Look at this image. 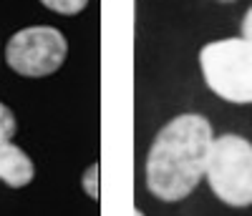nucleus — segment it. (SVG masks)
<instances>
[{"instance_id":"obj_1","label":"nucleus","mask_w":252,"mask_h":216,"mask_svg":"<svg viewBox=\"0 0 252 216\" xmlns=\"http://www.w3.org/2000/svg\"><path fill=\"white\" fill-rule=\"evenodd\" d=\"M212 123L199 113H182L157 134L146 156V186L161 201H182L204 179Z\"/></svg>"},{"instance_id":"obj_2","label":"nucleus","mask_w":252,"mask_h":216,"mask_svg":"<svg viewBox=\"0 0 252 216\" xmlns=\"http://www.w3.org/2000/svg\"><path fill=\"white\" fill-rule=\"evenodd\" d=\"M199 68L209 91L229 103H252V43L245 38L212 40L199 51Z\"/></svg>"},{"instance_id":"obj_3","label":"nucleus","mask_w":252,"mask_h":216,"mask_svg":"<svg viewBox=\"0 0 252 216\" xmlns=\"http://www.w3.org/2000/svg\"><path fill=\"white\" fill-rule=\"evenodd\" d=\"M204 179L227 206H252V143L237 134L217 136L209 148Z\"/></svg>"},{"instance_id":"obj_4","label":"nucleus","mask_w":252,"mask_h":216,"mask_svg":"<svg viewBox=\"0 0 252 216\" xmlns=\"http://www.w3.org/2000/svg\"><path fill=\"white\" fill-rule=\"evenodd\" d=\"M68 55V40L58 28L33 26L18 30L5 46V63L26 78H46L56 73Z\"/></svg>"},{"instance_id":"obj_5","label":"nucleus","mask_w":252,"mask_h":216,"mask_svg":"<svg viewBox=\"0 0 252 216\" xmlns=\"http://www.w3.org/2000/svg\"><path fill=\"white\" fill-rule=\"evenodd\" d=\"M35 168L33 161L23 148L8 143H0V181H5L13 189H23L33 181Z\"/></svg>"},{"instance_id":"obj_6","label":"nucleus","mask_w":252,"mask_h":216,"mask_svg":"<svg viewBox=\"0 0 252 216\" xmlns=\"http://www.w3.org/2000/svg\"><path fill=\"white\" fill-rule=\"evenodd\" d=\"M40 3L58 15H78L89 5V0H40Z\"/></svg>"},{"instance_id":"obj_7","label":"nucleus","mask_w":252,"mask_h":216,"mask_svg":"<svg viewBox=\"0 0 252 216\" xmlns=\"http://www.w3.org/2000/svg\"><path fill=\"white\" fill-rule=\"evenodd\" d=\"M15 134V116L8 106L0 103V143H8Z\"/></svg>"},{"instance_id":"obj_8","label":"nucleus","mask_w":252,"mask_h":216,"mask_svg":"<svg viewBox=\"0 0 252 216\" xmlns=\"http://www.w3.org/2000/svg\"><path fill=\"white\" fill-rule=\"evenodd\" d=\"M83 189H86V193H89L94 201L98 199V163H94L86 171V176H83Z\"/></svg>"},{"instance_id":"obj_9","label":"nucleus","mask_w":252,"mask_h":216,"mask_svg":"<svg viewBox=\"0 0 252 216\" xmlns=\"http://www.w3.org/2000/svg\"><path fill=\"white\" fill-rule=\"evenodd\" d=\"M242 38L252 43V8L245 13V20H242Z\"/></svg>"},{"instance_id":"obj_10","label":"nucleus","mask_w":252,"mask_h":216,"mask_svg":"<svg viewBox=\"0 0 252 216\" xmlns=\"http://www.w3.org/2000/svg\"><path fill=\"white\" fill-rule=\"evenodd\" d=\"M134 216H144V214H141V211H139V209H136V211H134Z\"/></svg>"}]
</instances>
